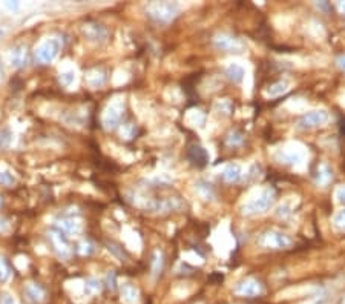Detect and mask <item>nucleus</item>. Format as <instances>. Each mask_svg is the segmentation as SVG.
Returning <instances> with one entry per match:
<instances>
[{"label": "nucleus", "mask_w": 345, "mask_h": 304, "mask_svg": "<svg viewBox=\"0 0 345 304\" xmlns=\"http://www.w3.org/2000/svg\"><path fill=\"white\" fill-rule=\"evenodd\" d=\"M273 205H275V191L269 186L258 187L247 195L244 205L241 206V214L246 217L262 215L267 211H270Z\"/></svg>", "instance_id": "nucleus-1"}, {"label": "nucleus", "mask_w": 345, "mask_h": 304, "mask_svg": "<svg viewBox=\"0 0 345 304\" xmlns=\"http://www.w3.org/2000/svg\"><path fill=\"white\" fill-rule=\"evenodd\" d=\"M275 159L282 165H289L296 171H302L309 160V150L299 141H287L276 147Z\"/></svg>", "instance_id": "nucleus-2"}, {"label": "nucleus", "mask_w": 345, "mask_h": 304, "mask_svg": "<svg viewBox=\"0 0 345 304\" xmlns=\"http://www.w3.org/2000/svg\"><path fill=\"white\" fill-rule=\"evenodd\" d=\"M147 16L158 23H169L180 13V5L175 2H152L146 8Z\"/></svg>", "instance_id": "nucleus-3"}, {"label": "nucleus", "mask_w": 345, "mask_h": 304, "mask_svg": "<svg viewBox=\"0 0 345 304\" xmlns=\"http://www.w3.org/2000/svg\"><path fill=\"white\" fill-rule=\"evenodd\" d=\"M123 114H125V100L122 97H115L103 111V116H101L103 128L107 131L117 129L120 126Z\"/></svg>", "instance_id": "nucleus-4"}, {"label": "nucleus", "mask_w": 345, "mask_h": 304, "mask_svg": "<svg viewBox=\"0 0 345 304\" xmlns=\"http://www.w3.org/2000/svg\"><path fill=\"white\" fill-rule=\"evenodd\" d=\"M292 243L293 241L289 235L278 229H269L262 232L258 240V244L262 249H270V250H285L292 246Z\"/></svg>", "instance_id": "nucleus-5"}, {"label": "nucleus", "mask_w": 345, "mask_h": 304, "mask_svg": "<svg viewBox=\"0 0 345 304\" xmlns=\"http://www.w3.org/2000/svg\"><path fill=\"white\" fill-rule=\"evenodd\" d=\"M62 40L57 37H49L45 39L37 48H35V60L42 65H49L55 60V57L59 56L62 49Z\"/></svg>", "instance_id": "nucleus-6"}, {"label": "nucleus", "mask_w": 345, "mask_h": 304, "mask_svg": "<svg viewBox=\"0 0 345 304\" xmlns=\"http://www.w3.org/2000/svg\"><path fill=\"white\" fill-rule=\"evenodd\" d=\"M328 112L325 109H315V111H309L305 112L299 122H298V128L302 131H309V129H316L321 126H325L328 123Z\"/></svg>", "instance_id": "nucleus-7"}, {"label": "nucleus", "mask_w": 345, "mask_h": 304, "mask_svg": "<svg viewBox=\"0 0 345 304\" xmlns=\"http://www.w3.org/2000/svg\"><path fill=\"white\" fill-rule=\"evenodd\" d=\"M213 46L219 51H225V53H243L244 45L240 39L235 35H230L227 32H219L213 37Z\"/></svg>", "instance_id": "nucleus-8"}, {"label": "nucleus", "mask_w": 345, "mask_h": 304, "mask_svg": "<svg viewBox=\"0 0 345 304\" xmlns=\"http://www.w3.org/2000/svg\"><path fill=\"white\" fill-rule=\"evenodd\" d=\"M82 34L85 37V40H88L89 43H94V45H101L107 40V29L97 23V22H88L82 26Z\"/></svg>", "instance_id": "nucleus-9"}, {"label": "nucleus", "mask_w": 345, "mask_h": 304, "mask_svg": "<svg viewBox=\"0 0 345 304\" xmlns=\"http://www.w3.org/2000/svg\"><path fill=\"white\" fill-rule=\"evenodd\" d=\"M48 238H49V241H51V244H52V247H54V250L57 253V257H60L62 260H69L71 258L72 249H71L66 237L62 232H59L57 229L51 231L48 234Z\"/></svg>", "instance_id": "nucleus-10"}, {"label": "nucleus", "mask_w": 345, "mask_h": 304, "mask_svg": "<svg viewBox=\"0 0 345 304\" xmlns=\"http://www.w3.org/2000/svg\"><path fill=\"white\" fill-rule=\"evenodd\" d=\"M10 59H11V65L13 68L16 69H23L29 65V49L25 43H20V45H16L13 49H11V54H10Z\"/></svg>", "instance_id": "nucleus-11"}, {"label": "nucleus", "mask_w": 345, "mask_h": 304, "mask_svg": "<svg viewBox=\"0 0 345 304\" xmlns=\"http://www.w3.org/2000/svg\"><path fill=\"white\" fill-rule=\"evenodd\" d=\"M187 157L190 160V163L197 168H204L209 163V152L204 146L201 144H190L189 150H187Z\"/></svg>", "instance_id": "nucleus-12"}, {"label": "nucleus", "mask_w": 345, "mask_h": 304, "mask_svg": "<svg viewBox=\"0 0 345 304\" xmlns=\"http://www.w3.org/2000/svg\"><path fill=\"white\" fill-rule=\"evenodd\" d=\"M55 229L59 231V232H62L65 237H66V235L74 237V235H80L83 226H82V223H80L79 220H75V218H60V220H57V221H55Z\"/></svg>", "instance_id": "nucleus-13"}, {"label": "nucleus", "mask_w": 345, "mask_h": 304, "mask_svg": "<svg viewBox=\"0 0 345 304\" xmlns=\"http://www.w3.org/2000/svg\"><path fill=\"white\" fill-rule=\"evenodd\" d=\"M235 292L241 296H256L262 292V286L255 278H246L237 286Z\"/></svg>", "instance_id": "nucleus-14"}, {"label": "nucleus", "mask_w": 345, "mask_h": 304, "mask_svg": "<svg viewBox=\"0 0 345 304\" xmlns=\"http://www.w3.org/2000/svg\"><path fill=\"white\" fill-rule=\"evenodd\" d=\"M244 175V168L240 163H228L222 168L221 171V177L225 183H238L243 180Z\"/></svg>", "instance_id": "nucleus-15"}, {"label": "nucleus", "mask_w": 345, "mask_h": 304, "mask_svg": "<svg viewBox=\"0 0 345 304\" xmlns=\"http://www.w3.org/2000/svg\"><path fill=\"white\" fill-rule=\"evenodd\" d=\"M224 72L234 83H241L247 77V69L241 62H228L224 68Z\"/></svg>", "instance_id": "nucleus-16"}, {"label": "nucleus", "mask_w": 345, "mask_h": 304, "mask_svg": "<svg viewBox=\"0 0 345 304\" xmlns=\"http://www.w3.org/2000/svg\"><path fill=\"white\" fill-rule=\"evenodd\" d=\"M298 203H299V198H298L296 195H292V197L284 198V200L279 203V205L276 206V209H275L276 217H279V218H287V217H290V215L293 214V211L296 209Z\"/></svg>", "instance_id": "nucleus-17"}, {"label": "nucleus", "mask_w": 345, "mask_h": 304, "mask_svg": "<svg viewBox=\"0 0 345 304\" xmlns=\"http://www.w3.org/2000/svg\"><path fill=\"white\" fill-rule=\"evenodd\" d=\"M290 89V82L289 80H279L273 85H270L267 89H265V97H270V98H278L281 95H284L287 91Z\"/></svg>", "instance_id": "nucleus-18"}, {"label": "nucleus", "mask_w": 345, "mask_h": 304, "mask_svg": "<svg viewBox=\"0 0 345 304\" xmlns=\"http://www.w3.org/2000/svg\"><path fill=\"white\" fill-rule=\"evenodd\" d=\"M206 120V116L201 109H197V108H192L186 112L184 116V122L187 123V126L190 128H200Z\"/></svg>", "instance_id": "nucleus-19"}, {"label": "nucleus", "mask_w": 345, "mask_h": 304, "mask_svg": "<svg viewBox=\"0 0 345 304\" xmlns=\"http://www.w3.org/2000/svg\"><path fill=\"white\" fill-rule=\"evenodd\" d=\"M195 191H197L198 197L203 198V200H206V201H213L215 197H216V195H215V191H213V187H212V184L207 183V181H204V180H198V181L195 183Z\"/></svg>", "instance_id": "nucleus-20"}, {"label": "nucleus", "mask_w": 345, "mask_h": 304, "mask_svg": "<svg viewBox=\"0 0 345 304\" xmlns=\"http://www.w3.org/2000/svg\"><path fill=\"white\" fill-rule=\"evenodd\" d=\"M25 293H26L28 299H31V301L35 302V304L42 302V301L45 299V295H46L45 290H43V287L39 286V284H35V283L26 284V286H25Z\"/></svg>", "instance_id": "nucleus-21"}, {"label": "nucleus", "mask_w": 345, "mask_h": 304, "mask_svg": "<svg viewBox=\"0 0 345 304\" xmlns=\"http://www.w3.org/2000/svg\"><path fill=\"white\" fill-rule=\"evenodd\" d=\"M86 82L91 88L97 89V88H101L106 82V75L101 69L95 68V69H91L88 74H86Z\"/></svg>", "instance_id": "nucleus-22"}, {"label": "nucleus", "mask_w": 345, "mask_h": 304, "mask_svg": "<svg viewBox=\"0 0 345 304\" xmlns=\"http://www.w3.org/2000/svg\"><path fill=\"white\" fill-rule=\"evenodd\" d=\"M138 289L134 286V284H131V283H126V284H123L122 286V299L125 301V302H128V304H134V302H137L138 301Z\"/></svg>", "instance_id": "nucleus-23"}, {"label": "nucleus", "mask_w": 345, "mask_h": 304, "mask_svg": "<svg viewBox=\"0 0 345 304\" xmlns=\"http://www.w3.org/2000/svg\"><path fill=\"white\" fill-rule=\"evenodd\" d=\"M261 174H262L261 165H259V163H252V165L244 171L243 180H246V181H249V183H253V181L259 180Z\"/></svg>", "instance_id": "nucleus-24"}, {"label": "nucleus", "mask_w": 345, "mask_h": 304, "mask_svg": "<svg viewBox=\"0 0 345 304\" xmlns=\"http://www.w3.org/2000/svg\"><path fill=\"white\" fill-rule=\"evenodd\" d=\"M331 177H333V174H331L330 168L327 165H321L318 168V174H316V184L318 186H325V184H328Z\"/></svg>", "instance_id": "nucleus-25"}, {"label": "nucleus", "mask_w": 345, "mask_h": 304, "mask_svg": "<svg viewBox=\"0 0 345 304\" xmlns=\"http://www.w3.org/2000/svg\"><path fill=\"white\" fill-rule=\"evenodd\" d=\"M307 101L304 98H290L285 103V108L292 111V112H304L307 109Z\"/></svg>", "instance_id": "nucleus-26"}, {"label": "nucleus", "mask_w": 345, "mask_h": 304, "mask_svg": "<svg viewBox=\"0 0 345 304\" xmlns=\"http://www.w3.org/2000/svg\"><path fill=\"white\" fill-rule=\"evenodd\" d=\"M213 109H215V112H218L221 116H230V114H232L234 106H232V103H230L228 98H221L215 103Z\"/></svg>", "instance_id": "nucleus-27"}, {"label": "nucleus", "mask_w": 345, "mask_h": 304, "mask_svg": "<svg viewBox=\"0 0 345 304\" xmlns=\"http://www.w3.org/2000/svg\"><path fill=\"white\" fill-rule=\"evenodd\" d=\"M17 183L16 175L10 171V169H0V184L11 187Z\"/></svg>", "instance_id": "nucleus-28"}, {"label": "nucleus", "mask_w": 345, "mask_h": 304, "mask_svg": "<svg viewBox=\"0 0 345 304\" xmlns=\"http://www.w3.org/2000/svg\"><path fill=\"white\" fill-rule=\"evenodd\" d=\"M101 281L97 278H88L85 281V293L86 295H95L101 290Z\"/></svg>", "instance_id": "nucleus-29"}, {"label": "nucleus", "mask_w": 345, "mask_h": 304, "mask_svg": "<svg viewBox=\"0 0 345 304\" xmlns=\"http://www.w3.org/2000/svg\"><path fill=\"white\" fill-rule=\"evenodd\" d=\"M11 277V266L5 257H0V283L8 281Z\"/></svg>", "instance_id": "nucleus-30"}, {"label": "nucleus", "mask_w": 345, "mask_h": 304, "mask_svg": "<svg viewBox=\"0 0 345 304\" xmlns=\"http://www.w3.org/2000/svg\"><path fill=\"white\" fill-rule=\"evenodd\" d=\"M11 140H13V132L8 128L0 129V150L7 149L11 144Z\"/></svg>", "instance_id": "nucleus-31"}, {"label": "nucleus", "mask_w": 345, "mask_h": 304, "mask_svg": "<svg viewBox=\"0 0 345 304\" xmlns=\"http://www.w3.org/2000/svg\"><path fill=\"white\" fill-rule=\"evenodd\" d=\"M77 250L82 253V255H92V253L95 252V246H94V243L92 241H89V240H83V241H80V244L77 246Z\"/></svg>", "instance_id": "nucleus-32"}, {"label": "nucleus", "mask_w": 345, "mask_h": 304, "mask_svg": "<svg viewBox=\"0 0 345 304\" xmlns=\"http://www.w3.org/2000/svg\"><path fill=\"white\" fill-rule=\"evenodd\" d=\"M307 29H309V32L315 37V39H321V37H324L325 35V32H324V28H322V25L319 23V22H315V20H312L310 23H309V26H307Z\"/></svg>", "instance_id": "nucleus-33"}, {"label": "nucleus", "mask_w": 345, "mask_h": 304, "mask_svg": "<svg viewBox=\"0 0 345 304\" xmlns=\"http://www.w3.org/2000/svg\"><path fill=\"white\" fill-rule=\"evenodd\" d=\"M163 269V253L160 250H155L154 258H152V272L158 275Z\"/></svg>", "instance_id": "nucleus-34"}, {"label": "nucleus", "mask_w": 345, "mask_h": 304, "mask_svg": "<svg viewBox=\"0 0 345 304\" xmlns=\"http://www.w3.org/2000/svg\"><path fill=\"white\" fill-rule=\"evenodd\" d=\"M333 224H334L336 229L345 231V209L337 211V212L333 215Z\"/></svg>", "instance_id": "nucleus-35"}, {"label": "nucleus", "mask_w": 345, "mask_h": 304, "mask_svg": "<svg viewBox=\"0 0 345 304\" xmlns=\"http://www.w3.org/2000/svg\"><path fill=\"white\" fill-rule=\"evenodd\" d=\"M243 141H244V137H243V134L238 132V131H234V132H230V134L227 135V144H228V146H238V144H241Z\"/></svg>", "instance_id": "nucleus-36"}, {"label": "nucleus", "mask_w": 345, "mask_h": 304, "mask_svg": "<svg viewBox=\"0 0 345 304\" xmlns=\"http://www.w3.org/2000/svg\"><path fill=\"white\" fill-rule=\"evenodd\" d=\"M74 80H75V71H72V69L65 71V72L60 74V83L63 86H71L74 83Z\"/></svg>", "instance_id": "nucleus-37"}, {"label": "nucleus", "mask_w": 345, "mask_h": 304, "mask_svg": "<svg viewBox=\"0 0 345 304\" xmlns=\"http://www.w3.org/2000/svg\"><path fill=\"white\" fill-rule=\"evenodd\" d=\"M107 249L113 253V255H117L122 261H123V258H125V252H123V249L122 247H119V246H115V244H107Z\"/></svg>", "instance_id": "nucleus-38"}, {"label": "nucleus", "mask_w": 345, "mask_h": 304, "mask_svg": "<svg viewBox=\"0 0 345 304\" xmlns=\"http://www.w3.org/2000/svg\"><path fill=\"white\" fill-rule=\"evenodd\" d=\"M106 284H107V287H109L110 290L115 289V284H117V275H115L112 271L106 275Z\"/></svg>", "instance_id": "nucleus-39"}, {"label": "nucleus", "mask_w": 345, "mask_h": 304, "mask_svg": "<svg viewBox=\"0 0 345 304\" xmlns=\"http://www.w3.org/2000/svg\"><path fill=\"white\" fill-rule=\"evenodd\" d=\"M134 132H135L134 125H126V126L122 128V135H125L126 138H132L134 137Z\"/></svg>", "instance_id": "nucleus-40"}, {"label": "nucleus", "mask_w": 345, "mask_h": 304, "mask_svg": "<svg viewBox=\"0 0 345 304\" xmlns=\"http://www.w3.org/2000/svg\"><path fill=\"white\" fill-rule=\"evenodd\" d=\"M0 304H17L16 298L10 293H2V296H0Z\"/></svg>", "instance_id": "nucleus-41"}, {"label": "nucleus", "mask_w": 345, "mask_h": 304, "mask_svg": "<svg viewBox=\"0 0 345 304\" xmlns=\"http://www.w3.org/2000/svg\"><path fill=\"white\" fill-rule=\"evenodd\" d=\"M334 197H336L337 201L345 203V186H339V187L336 189V192H334Z\"/></svg>", "instance_id": "nucleus-42"}, {"label": "nucleus", "mask_w": 345, "mask_h": 304, "mask_svg": "<svg viewBox=\"0 0 345 304\" xmlns=\"http://www.w3.org/2000/svg\"><path fill=\"white\" fill-rule=\"evenodd\" d=\"M8 229H10V223H8V220H7V218H4V217H0V234H5Z\"/></svg>", "instance_id": "nucleus-43"}, {"label": "nucleus", "mask_w": 345, "mask_h": 304, "mask_svg": "<svg viewBox=\"0 0 345 304\" xmlns=\"http://www.w3.org/2000/svg\"><path fill=\"white\" fill-rule=\"evenodd\" d=\"M5 65H4V62H2V59H0V85H2V82L5 80Z\"/></svg>", "instance_id": "nucleus-44"}, {"label": "nucleus", "mask_w": 345, "mask_h": 304, "mask_svg": "<svg viewBox=\"0 0 345 304\" xmlns=\"http://www.w3.org/2000/svg\"><path fill=\"white\" fill-rule=\"evenodd\" d=\"M7 8L16 11V10H19V2H13V4H11V2H7Z\"/></svg>", "instance_id": "nucleus-45"}, {"label": "nucleus", "mask_w": 345, "mask_h": 304, "mask_svg": "<svg viewBox=\"0 0 345 304\" xmlns=\"http://www.w3.org/2000/svg\"><path fill=\"white\" fill-rule=\"evenodd\" d=\"M337 10H339L340 13L345 14V2H343V4H337Z\"/></svg>", "instance_id": "nucleus-46"}, {"label": "nucleus", "mask_w": 345, "mask_h": 304, "mask_svg": "<svg viewBox=\"0 0 345 304\" xmlns=\"http://www.w3.org/2000/svg\"><path fill=\"white\" fill-rule=\"evenodd\" d=\"M337 62H339L340 68H343V69H345V57H340V59H339Z\"/></svg>", "instance_id": "nucleus-47"}, {"label": "nucleus", "mask_w": 345, "mask_h": 304, "mask_svg": "<svg viewBox=\"0 0 345 304\" xmlns=\"http://www.w3.org/2000/svg\"><path fill=\"white\" fill-rule=\"evenodd\" d=\"M2 205H4V197L0 195V208H2Z\"/></svg>", "instance_id": "nucleus-48"}, {"label": "nucleus", "mask_w": 345, "mask_h": 304, "mask_svg": "<svg viewBox=\"0 0 345 304\" xmlns=\"http://www.w3.org/2000/svg\"><path fill=\"white\" fill-rule=\"evenodd\" d=\"M2 34H4V32H2V31H0V35H2Z\"/></svg>", "instance_id": "nucleus-49"}]
</instances>
